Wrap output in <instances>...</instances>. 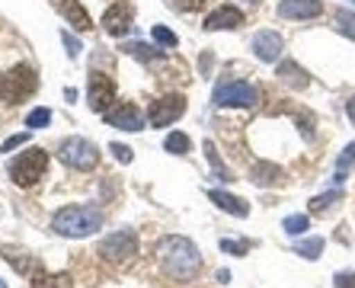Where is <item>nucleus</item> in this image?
<instances>
[{
  "mask_svg": "<svg viewBox=\"0 0 355 288\" xmlns=\"http://www.w3.org/2000/svg\"><path fill=\"white\" fill-rule=\"evenodd\" d=\"M45 170H49V154H45L42 148H29L19 157H10L7 160L10 180L17 183V186H23V189L35 186V183L45 176Z\"/></svg>",
  "mask_w": 355,
  "mask_h": 288,
  "instance_id": "nucleus-3",
  "label": "nucleus"
},
{
  "mask_svg": "<svg viewBox=\"0 0 355 288\" xmlns=\"http://www.w3.org/2000/svg\"><path fill=\"white\" fill-rule=\"evenodd\" d=\"M35 90H39V74H35V67H29V65L10 67L7 74L0 77V99H3L7 106H17V103L29 99Z\"/></svg>",
  "mask_w": 355,
  "mask_h": 288,
  "instance_id": "nucleus-4",
  "label": "nucleus"
},
{
  "mask_svg": "<svg viewBox=\"0 0 355 288\" xmlns=\"http://www.w3.org/2000/svg\"><path fill=\"white\" fill-rule=\"evenodd\" d=\"M58 157H61V164H67L71 170H93V167L99 164V151L93 141L80 138V135H74V138H64L61 141V148H58Z\"/></svg>",
  "mask_w": 355,
  "mask_h": 288,
  "instance_id": "nucleus-6",
  "label": "nucleus"
},
{
  "mask_svg": "<svg viewBox=\"0 0 355 288\" xmlns=\"http://www.w3.org/2000/svg\"><path fill=\"white\" fill-rule=\"evenodd\" d=\"M51 7L58 10L61 17L67 19V23L74 26V29H80V33H87V29H93V19L90 13L83 10L80 0H51Z\"/></svg>",
  "mask_w": 355,
  "mask_h": 288,
  "instance_id": "nucleus-14",
  "label": "nucleus"
},
{
  "mask_svg": "<svg viewBox=\"0 0 355 288\" xmlns=\"http://www.w3.org/2000/svg\"><path fill=\"white\" fill-rule=\"evenodd\" d=\"M157 266L170 282H196L198 272H202V253L192 244L189 237H180V234H170V237H160L157 244Z\"/></svg>",
  "mask_w": 355,
  "mask_h": 288,
  "instance_id": "nucleus-1",
  "label": "nucleus"
},
{
  "mask_svg": "<svg viewBox=\"0 0 355 288\" xmlns=\"http://www.w3.org/2000/svg\"><path fill=\"white\" fill-rule=\"evenodd\" d=\"M333 285L336 288H355V272L352 269H339L336 276H333Z\"/></svg>",
  "mask_w": 355,
  "mask_h": 288,
  "instance_id": "nucleus-30",
  "label": "nucleus"
},
{
  "mask_svg": "<svg viewBox=\"0 0 355 288\" xmlns=\"http://www.w3.org/2000/svg\"><path fill=\"white\" fill-rule=\"evenodd\" d=\"M221 250H224V253H231V256H243L250 250V244H247V240H227V237H224L221 240Z\"/></svg>",
  "mask_w": 355,
  "mask_h": 288,
  "instance_id": "nucleus-28",
  "label": "nucleus"
},
{
  "mask_svg": "<svg viewBox=\"0 0 355 288\" xmlns=\"http://www.w3.org/2000/svg\"><path fill=\"white\" fill-rule=\"evenodd\" d=\"M0 288H7V282H3V279H0Z\"/></svg>",
  "mask_w": 355,
  "mask_h": 288,
  "instance_id": "nucleus-35",
  "label": "nucleus"
},
{
  "mask_svg": "<svg viewBox=\"0 0 355 288\" xmlns=\"http://www.w3.org/2000/svg\"><path fill=\"white\" fill-rule=\"evenodd\" d=\"M26 141H29V132H23V135H13V138H7V141H3V144H0V151H3V154H10V151L23 148Z\"/></svg>",
  "mask_w": 355,
  "mask_h": 288,
  "instance_id": "nucleus-31",
  "label": "nucleus"
},
{
  "mask_svg": "<svg viewBox=\"0 0 355 288\" xmlns=\"http://www.w3.org/2000/svg\"><path fill=\"white\" fill-rule=\"evenodd\" d=\"M250 183H257V186H279V183H285V173L275 164H269V160H257L250 167Z\"/></svg>",
  "mask_w": 355,
  "mask_h": 288,
  "instance_id": "nucleus-17",
  "label": "nucleus"
},
{
  "mask_svg": "<svg viewBox=\"0 0 355 288\" xmlns=\"http://www.w3.org/2000/svg\"><path fill=\"white\" fill-rule=\"evenodd\" d=\"M109 151H112V154H116L122 164H132V157H135L132 148H125V144H119V141H116V144H109Z\"/></svg>",
  "mask_w": 355,
  "mask_h": 288,
  "instance_id": "nucleus-33",
  "label": "nucleus"
},
{
  "mask_svg": "<svg viewBox=\"0 0 355 288\" xmlns=\"http://www.w3.org/2000/svg\"><path fill=\"white\" fill-rule=\"evenodd\" d=\"M61 42H64V49H67V55H71V58L80 55V39H74V35L67 33V29L61 33Z\"/></svg>",
  "mask_w": 355,
  "mask_h": 288,
  "instance_id": "nucleus-32",
  "label": "nucleus"
},
{
  "mask_svg": "<svg viewBox=\"0 0 355 288\" xmlns=\"http://www.w3.org/2000/svg\"><path fill=\"white\" fill-rule=\"evenodd\" d=\"M208 198L215 202L221 212L234 214V218H250V205L243 202V198L231 196V192H224V189H208Z\"/></svg>",
  "mask_w": 355,
  "mask_h": 288,
  "instance_id": "nucleus-16",
  "label": "nucleus"
},
{
  "mask_svg": "<svg viewBox=\"0 0 355 288\" xmlns=\"http://www.w3.org/2000/svg\"><path fill=\"white\" fill-rule=\"evenodd\" d=\"M323 13V0H279L282 19H317Z\"/></svg>",
  "mask_w": 355,
  "mask_h": 288,
  "instance_id": "nucleus-13",
  "label": "nucleus"
},
{
  "mask_svg": "<svg viewBox=\"0 0 355 288\" xmlns=\"http://www.w3.org/2000/svg\"><path fill=\"white\" fill-rule=\"evenodd\" d=\"M99 256L109 260V263H132L138 256V237L132 230H119V234H109L103 244H99Z\"/></svg>",
  "mask_w": 355,
  "mask_h": 288,
  "instance_id": "nucleus-8",
  "label": "nucleus"
},
{
  "mask_svg": "<svg viewBox=\"0 0 355 288\" xmlns=\"http://www.w3.org/2000/svg\"><path fill=\"white\" fill-rule=\"evenodd\" d=\"M106 122L112 128H125V132H141L144 128V115L135 103H119L116 109H109L106 112Z\"/></svg>",
  "mask_w": 355,
  "mask_h": 288,
  "instance_id": "nucleus-11",
  "label": "nucleus"
},
{
  "mask_svg": "<svg viewBox=\"0 0 355 288\" xmlns=\"http://www.w3.org/2000/svg\"><path fill=\"white\" fill-rule=\"evenodd\" d=\"M87 99H90V109L99 115H106L116 103V81L106 74V71H90V81H87Z\"/></svg>",
  "mask_w": 355,
  "mask_h": 288,
  "instance_id": "nucleus-7",
  "label": "nucleus"
},
{
  "mask_svg": "<svg viewBox=\"0 0 355 288\" xmlns=\"http://www.w3.org/2000/svg\"><path fill=\"white\" fill-rule=\"evenodd\" d=\"M307 228H311V214H288V218L282 221V230L291 234V237H301Z\"/></svg>",
  "mask_w": 355,
  "mask_h": 288,
  "instance_id": "nucleus-22",
  "label": "nucleus"
},
{
  "mask_svg": "<svg viewBox=\"0 0 355 288\" xmlns=\"http://www.w3.org/2000/svg\"><path fill=\"white\" fill-rule=\"evenodd\" d=\"M243 26V10H237V7H218V10H211L205 17V29L208 33H218V29H240Z\"/></svg>",
  "mask_w": 355,
  "mask_h": 288,
  "instance_id": "nucleus-15",
  "label": "nucleus"
},
{
  "mask_svg": "<svg viewBox=\"0 0 355 288\" xmlns=\"http://www.w3.org/2000/svg\"><path fill=\"white\" fill-rule=\"evenodd\" d=\"M122 51H128V55L141 58V61H157V58H160V49H157V45H144V42H132V45H125Z\"/></svg>",
  "mask_w": 355,
  "mask_h": 288,
  "instance_id": "nucleus-25",
  "label": "nucleus"
},
{
  "mask_svg": "<svg viewBox=\"0 0 355 288\" xmlns=\"http://www.w3.org/2000/svg\"><path fill=\"white\" fill-rule=\"evenodd\" d=\"M275 77H282V81L288 83V87H295V90H304L307 83H311V74H307L304 67H297L295 61H282Z\"/></svg>",
  "mask_w": 355,
  "mask_h": 288,
  "instance_id": "nucleus-18",
  "label": "nucleus"
},
{
  "mask_svg": "<svg viewBox=\"0 0 355 288\" xmlns=\"http://www.w3.org/2000/svg\"><path fill=\"white\" fill-rule=\"evenodd\" d=\"M211 103H215L218 109H224V106L253 109V106H259V90L253 87V83H247V81H224V83H218L215 87Z\"/></svg>",
  "mask_w": 355,
  "mask_h": 288,
  "instance_id": "nucleus-5",
  "label": "nucleus"
},
{
  "mask_svg": "<svg viewBox=\"0 0 355 288\" xmlns=\"http://www.w3.org/2000/svg\"><path fill=\"white\" fill-rule=\"evenodd\" d=\"M150 35H154V42H157L160 49H176V45H180L176 33H170L166 26H154V29H150Z\"/></svg>",
  "mask_w": 355,
  "mask_h": 288,
  "instance_id": "nucleus-26",
  "label": "nucleus"
},
{
  "mask_svg": "<svg viewBox=\"0 0 355 288\" xmlns=\"http://www.w3.org/2000/svg\"><path fill=\"white\" fill-rule=\"evenodd\" d=\"M282 49H285V42H282V35L275 33V29H259V33L253 35V55H257L263 65H275L282 58Z\"/></svg>",
  "mask_w": 355,
  "mask_h": 288,
  "instance_id": "nucleus-10",
  "label": "nucleus"
},
{
  "mask_svg": "<svg viewBox=\"0 0 355 288\" xmlns=\"http://www.w3.org/2000/svg\"><path fill=\"white\" fill-rule=\"evenodd\" d=\"M343 198V189H330V192H323V196H317V198H311V214H323L327 208H333V202H339Z\"/></svg>",
  "mask_w": 355,
  "mask_h": 288,
  "instance_id": "nucleus-23",
  "label": "nucleus"
},
{
  "mask_svg": "<svg viewBox=\"0 0 355 288\" xmlns=\"http://www.w3.org/2000/svg\"><path fill=\"white\" fill-rule=\"evenodd\" d=\"M333 19H336L339 33L355 42V13H352V10H336V13H333Z\"/></svg>",
  "mask_w": 355,
  "mask_h": 288,
  "instance_id": "nucleus-24",
  "label": "nucleus"
},
{
  "mask_svg": "<svg viewBox=\"0 0 355 288\" xmlns=\"http://www.w3.org/2000/svg\"><path fill=\"white\" fill-rule=\"evenodd\" d=\"M103 228V214L93 205H67L51 218V230H58L61 237H90Z\"/></svg>",
  "mask_w": 355,
  "mask_h": 288,
  "instance_id": "nucleus-2",
  "label": "nucleus"
},
{
  "mask_svg": "<svg viewBox=\"0 0 355 288\" xmlns=\"http://www.w3.org/2000/svg\"><path fill=\"white\" fill-rule=\"evenodd\" d=\"M49 122H51V109H45V106L33 109V112L26 115V128H45Z\"/></svg>",
  "mask_w": 355,
  "mask_h": 288,
  "instance_id": "nucleus-27",
  "label": "nucleus"
},
{
  "mask_svg": "<svg viewBox=\"0 0 355 288\" xmlns=\"http://www.w3.org/2000/svg\"><path fill=\"white\" fill-rule=\"evenodd\" d=\"M295 253L297 256H304V260H320V253H323V237H307V240H297L295 244Z\"/></svg>",
  "mask_w": 355,
  "mask_h": 288,
  "instance_id": "nucleus-19",
  "label": "nucleus"
},
{
  "mask_svg": "<svg viewBox=\"0 0 355 288\" xmlns=\"http://www.w3.org/2000/svg\"><path fill=\"white\" fill-rule=\"evenodd\" d=\"M164 148L170 151V154H189V151H192V141H189V135L170 132V135L164 138Z\"/></svg>",
  "mask_w": 355,
  "mask_h": 288,
  "instance_id": "nucleus-21",
  "label": "nucleus"
},
{
  "mask_svg": "<svg viewBox=\"0 0 355 288\" xmlns=\"http://www.w3.org/2000/svg\"><path fill=\"white\" fill-rule=\"evenodd\" d=\"M250 3H259V0H250Z\"/></svg>",
  "mask_w": 355,
  "mask_h": 288,
  "instance_id": "nucleus-36",
  "label": "nucleus"
},
{
  "mask_svg": "<svg viewBox=\"0 0 355 288\" xmlns=\"http://www.w3.org/2000/svg\"><path fill=\"white\" fill-rule=\"evenodd\" d=\"M346 115H349V122L355 125V96H349V99H346Z\"/></svg>",
  "mask_w": 355,
  "mask_h": 288,
  "instance_id": "nucleus-34",
  "label": "nucleus"
},
{
  "mask_svg": "<svg viewBox=\"0 0 355 288\" xmlns=\"http://www.w3.org/2000/svg\"><path fill=\"white\" fill-rule=\"evenodd\" d=\"M349 167H355V141H352V144H346V151H343V154H339V160H336V176H333V183H336V186H343Z\"/></svg>",
  "mask_w": 355,
  "mask_h": 288,
  "instance_id": "nucleus-20",
  "label": "nucleus"
},
{
  "mask_svg": "<svg viewBox=\"0 0 355 288\" xmlns=\"http://www.w3.org/2000/svg\"><path fill=\"white\" fill-rule=\"evenodd\" d=\"M186 112V96L182 93H166V96L154 99L148 109V122L154 128H166V125H173L176 119H182Z\"/></svg>",
  "mask_w": 355,
  "mask_h": 288,
  "instance_id": "nucleus-9",
  "label": "nucleus"
},
{
  "mask_svg": "<svg viewBox=\"0 0 355 288\" xmlns=\"http://www.w3.org/2000/svg\"><path fill=\"white\" fill-rule=\"evenodd\" d=\"M205 154H208V164H211V167L218 170V176H224V180H231V173H227V170L221 167V160H218V151H215V144H211V141H205Z\"/></svg>",
  "mask_w": 355,
  "mask_h": 288,
  "instance_id": "nucleus-29",
  "label": "nucleus"
},
{
  "mask_svg": "<svg viewBox=\"0 0 355 288\" xmlns=\"http://www.w3.org/2000/svg\"><path fill=\"white\" fill-rule=\"evenodd\" d=\"M103 29H106L109 35H125L128 33V29H132V3H125V0L112 3V7L103 13Z\"/></svg>",
  "mask_w": 355,
  "mask_h": 288,
  "instance_id": "nucleus-12",
  "label": "nucleus"
}]
</instances>
